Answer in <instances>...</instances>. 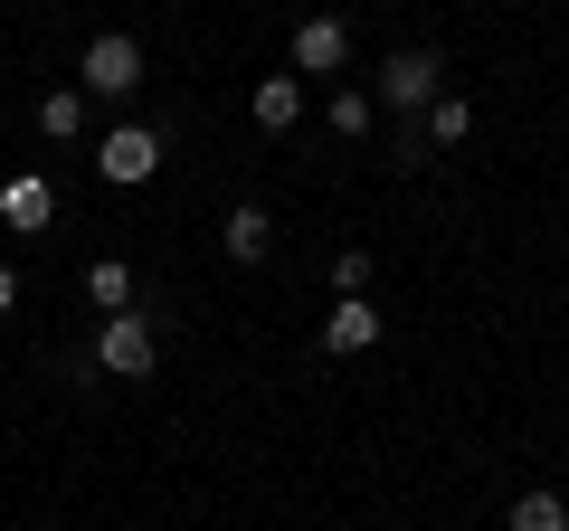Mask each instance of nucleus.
Returning a JSON list of instances; mask_svg holds the SVG:
<instances>
[{"mask_svg": "<svg viewBox=\"0 0 569 531\" xmlns=\"http://www.w3.org/2000/svg\"><path fill=\"white\" fill-rule=\"evenodd\" d=\"M96 370H114V380H152V323H142V313H104Z\"/></svg>", "mask_w": 569, "mask_h": 531, "instance_id": "f257e3e1", "label": "nucleus"}, {"mask_svg": "<svg viewBox=\"0 0 569 531\" xmlns=\"http://www.w3.org/2000/svg\"><path fill=\"white\" fill-rule=\"evenodd\" d=\"M96 171H104V181H123V190L152 181V171H162V133H142V123H114V133L96 143Z\"/></svg>", "mask_w": 569, "mask_h": 531, "instance_id": "f03ea898", "label": "nucleus"}, {"mask_svg": "<svg viewBox=\"0 0 569 531\" xmlns=\"http://www.w3.org/2000/svg\"><path fill=\"white\" fill-rule=\"evenodd\" d=\"M380 104H399V114H427V104H437V58H427V48H399V58L380 67Z\"/></svg>", "mask_w": 569, "mask_h": 531, "instance_id": "7ed1b4c3", "label": "nucleus"}, {"mask_svg": "<svg viewBox=\"0 0 569 531\" xmlns=\"http://www.w3.org/2000/svg\"><path fill=\"white\" fill-rule=\"evenodd\" d=\"M86 86H96V96H133L142 86V48L123 39V29H104V39L86 48Z\"/></svg>", "mask_w": 569, "mask_h": 531, "instance_id": "20e7f679", "label": "nucleus"}, {"mask_svg": "<svg viewBox=\"0 0 569 531\" xmlns=\"http://www.w3.org/2000/svg\"><path fill=\"white\" fill-rule=\"evenodd\" d=\"M342 58H351V29L342 20H305V29H295V77H332Z\"/></svg>", "mask_w": 569, "mask_h": 531, "instance_id": "39448f33", "label": "nucleus"}, {"mask_svg": "<svg viewBox=\"0 0 569 531\" xmlns=\"http://www.w3.org/2000/svg\"><path fill=\"white\" fill-rule=\"evenodd\" d=\"M370 342H380V304H361V294H351V304L323 313V351H370Z\"/></svg>", "mask_w": 569, "mask_h": 531, "instance_id": "423d86ee", "label": "nucleus"}, {"mask_svg": "<svg viewBox=\"0 0 569 531\" xmlns=\"http://www.w3.org/2000/svg\"><path fill=\"white\" fill-rule=\"evenodd\" d=\"M266 247H276V219H266L257 200H238V209H228V257H247V266H257Z\"/></svg>", "mask_w": 569, "mask_h": 531, "instance_id": "0eeeda50", "label": "nucleus"}, {"mask_svg": "<svg viewBox=\"0 0 569 531\" xmlns=\"http://www.w3.org/2000/svg\"><path fill=\"white\" fill-rule=\"evenodd\" d=\"M86 294H96L104 313H133V266H123V257H96V266H86Z\"/></svg>", "mask_w": 569, "mask_h": 531, "instance_id": "6e6552de", "label": "nucleus"}, {"mask_svg": "<svg viewBox=\"0 0 569 531\" xmlns=\"http://www.w3.org/2000/svg\"><path fill=\"white\" fill-rule=\"evenodd\" d=\"M295 114H305V86H295V77H266L257 86V123H266V133H284Z\"/></svg>", "mask_w": 569, "mask_h": 531, "instance_id": "1a4fd4ad", "label": "nucleus"}, {"mask_svg": "<svg viewBox=\"0 0 569 531\" xmlns=\"http://www.w3.org/2000/svg\"><path fill=\"white\" fill-rule=\"evenodd\" d=\"M39 133H48V143H77V133H86V96H67V86L39 96Z\"/></svg>", "mask_w": 569, "mask_h": 531, "instance_id": "9d476101", "label": "nucleus"}, {"mask_svg": "<svg viewBox=\"0 0 569 531\" xmlns=\"http://www.w3.org/2000/svg\"><path fill=\"white\" fill-rule=\"evenodd\" d=\"M466 133H475V104L466 96H437V104H427V143H466Z\"/></svg>", "mask_w": 569, "mask_h": 531, "instance_id": "9b49d317", "label": "nucleus"}, {"mask_svg": "<svg viewBox=\"0 0 569 531\" xmlns=\"http://www.w3.org/2000/svg\"><path fill=\"white\" fill-rule=\"evenodd\" d=\"M512 531H569V503L560 493H522L512 503Z\"/></svg>", "mask_w": 569, "mask_h": 531, "instance_id": "f8f14e48", "label": "nucleus"}, {"mask_svg": "<svg viewBox=\"0 0 569 531\" xmlns=\"http://www.w3.org/2000/svg\"><path fill=\"white\" fill-rule=\"evenodd\" d=\"M0 209H10L20 228H48V181H10V190H0Z\"/></svg>", "mask_w": 569, "mask_h": 531, "instance_id": "ddd939ff", "label": "nucleus"}, {"mask_svg": "<svg viewBox=\"0 0 569 531\" xmlns=\"http://www.w3.org/2000/svg\"><path fill=\"white\" fill-rule=\"evenodd\" d=\"M370 114H380V96H361V86L332 96V133H370Z\"/></svg>", "mask_w": 569, "mask_h": 531, "instance_id": "4468645a", "label": "nucleus"}, {"mask_svg": "<svg viewBox=\"0 0 569 531\" xmlns=\"http://www.w3.org/2000/svg\"><path fill=\"white\" fill-rule=\"evenodd\" d=\"M332 285H342V294L370 285V257H361V247H342V257H332Z\"/></svg>", "mask_w": 569, "mask_h": 531, "instance_id": "2eb2a0df", "label": "nucleus"}, {"mask_svg": "<svg viewBox=\"0 0 569 531\" xmlns=\"http://www.w3.org/2000/svg\"><path fill=\"white\" fill-rule=\"evenodd\" d=\"M10 304H20V275H10V266H0V313H10Z\"/></svg>", "mask_w": 569, "mask_h": 531, "instance_id": "dca6fc26", "label": "nucleus"}]
</instances>
